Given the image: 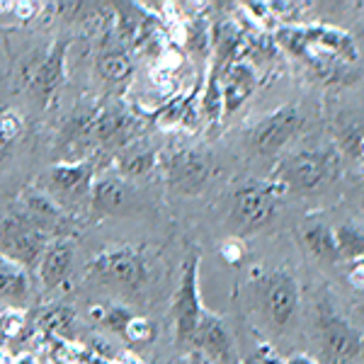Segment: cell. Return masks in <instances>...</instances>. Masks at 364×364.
Listing matches in <instances>:
<instances>
[{
	"mask_svg": "<svg viewBox=\"0 0 364 364\" xmlns=\"http://www.w3.org/2000/svg\"><path fill=\"white\" fill-rule=\"evenodd\" d=\"M287 54L311 70L323 85H352L362 78L360 46L355 37L331 25H294L274 34Z\"/></svg>",
	"mask_w": 364,
	"mask_h": 364,
	"instance_id": "1",
	"label": "cell"
},
{
	"mask_svg": "<svg viewBox=\"0 0 364 364\" xmlns=\"http://www.w3.org/2000/svg\"><path fill=\"white\" fill-rule=\"evenodd\" d=\"M250 289L255 309L272 331L284 333L296 321L301 306V287L287 267L255 269L250 274Z\"/></svg>",
	"mask_w": 364,
	"mask_h": 364,
	"instance_id": "2",
	"label": "cell"
},
{
	"mask_svg": "<svg viewBox=\"0 0 364 364\" xmlns=\"http://www.w3.org/2000/svg\"><path fill=\"white\" fill-rule=\"evenodd\" d=\"M85 277L122 294H139L151 282V260L144 248H105L85 262Z\"/></svg>",
	"mask_w": 364,
	"mask_h": 364,
	"instance_id": "3",
	"label": "cell"
},
{
	"mask_svg": "<svg viewBox=\"0 0 364 364\" xmlns=\"http://www.w3.org/2000/svg\"><path fill=\"white\" fill-rule=\"evenodd\" d=\"M340 154L333 146H314L287 156L274 173V185L279 190L314 192L326 182L338 180Z\"/></svg>",
	"mask_w": 364,
	"mask_h": 364,
	"instance_id": "4",
	"label": "cell"
},
{
	"mask_svg": "<svg viewBox=\"0 0 364 364\" xmlns=\"http://www.w3.org/2000/svg\"><path fill=\"white\" fill-rule=\"evenodd\" d=\"M95 166L87 161H63L54 163L39 178L37 187L66 214L75 216L90 204Z\"/></svg>",
	"mask_w": 364,
	"mask_h": 364,
	"instance_id": "5",
	"label": "cell"
},
{
	"mask_svg": "<svg viewBox=\"0 0 364 364\" xmlns=\"http://www.w3.org/2000/svg\"><path fill=\"white\" fill-rule=\"evenodd\" d=\"M314 333L321 357L331 364H345L364 352V333L340 316L328 299H318L314 311Z\"/></svg>",
	"mask_w": 364,
	"mask_h": 364,
	"instance_id": "6",
	"label": "cell"
},
{
	"mask_svg": "<svg viewBox=\"0 0 364 364\" xmlns=\"http://www.w3.org/2000/svg\"><path fill=\"white\" fill-rule=\"evenodd\" d=\"M304 112L296 102L279 105L277 109L267 114H260L252 119L243 132V144L252 156H277L284 151V146L304 129Z\"/></svg>",
	"mask_w": 364,
	"mask_h": 364,
	"instance_id": "7",
	"label": "cell"
},
{
	"mask_svg": "<svg viewBox=\"0 0 364 364\" xmlns=\"http://www.w3.org/2000/svg\"><path fill=\"white\" fill-rule=\"evenodd\" d=\"M279 187L274 182L248 180L238 185L231 195V209H228V221L238 236H250V233L265 228L272 221L277 211Z\"/></svg>",
	"mask_w": 364,
	"mask_h": 364,
	"instance_id": "8",
	"label": "cell"
},
{
	"mask_svg": "<svg viewBox=\"0 0 364 364\" xmlns=\"http://www.w3.org/2000/svg\"><path fill=\"white\" fill-rule=\"evenodd\" d=\"M204 314L202 291H199V250H190L182 262L180 287L173 296V323L175 338L180 345L192 343L199 318Z\"/></svg>",
	"mask_w": 364,
	"mask_h": 364,
	"instance_id": "9",
	"label": "cell"
},
{
	"mask_svg": "<svg viewBox=\"0 0 364 364\" xmlns=\"http://www.w3.org/2000/svg\"><path fill=\"white\" fill-rule=\"evenodd\" d=\"M216 166L202 149H178L163 158L166 182L180 195H199L214 178Z\"/></svg>",
	"mask_w": 364,
	"mask_h": 364,
	"instance_id": "10",
	"label": "cell"
},
{
	"mask_svg": "<svg viewBox=\"0 0 364 364\" xmlns=\"http://www.w3.org/2000/svg\"><path fill=\"white\" fill-rule=\"evenodd\" d=\"M49 238L32 228L15 211L0 219V255L22 269H37Z\"/></svg>",
	"mask_w": 364,
	"mask_h": 364,
	"instance_id": "11",
	"label": "cell"
},
{
	"mask_svg": "<svg viewBox=\"0 0 364 364\" xmlns=\"http://www.w3.org/2000/svg\"><path fill=\"white\" fill-rule=\"evenodd\" d=\"M15 214L22 216L29 226L37 228L49 240L70 238V233H73V216L51 202L39 187H29L22 192L17 199Z\"/></svg>",
	"mask_w": 364,
	"mask_h": 364,
	"instance_id": "12",
	"label": "cell"
},
{
	"mask_svg": "<svg viewBox=\"0 0 364 364\" xmlns=\"http://www.w3.org/2000/svg\"><path fill=\"white\" fill-rule=\"evenodd\" d=\"M66 49H68L66 39L51 44V49L42 56V61L27 73L29 95H32V100L42 109H49L51 105H54L58 90H61V85H63V73H66Z\"/></svg>",
	"mask_w": 364,
	"mask_h": 364,
	"instance_id": "13",
	"label": "cell"
},
{
	"mask_svg": "<svg viewBox=\"0 0 364 364\" xmlns=\"http://www.w3.org/2000/svg\"><path fill=\"white\" fill-rule=\"evenodd\" d=\"M190 345L204 357V362H209V364H240L236 343H233V336H231V331H228L226 321L209 309H204L202 318H199V326L195 331V338H192Z\"/></svg>",
	"mask_w": 364,
	"mask_h": 364,
	"instance_id": "14",
	"label": "cell"
},
{
	"mask_svg": "<svg viewBox=\"0 0 364 364\" xmlns=\"http://www.w3.org/2000/svg\"><path fill=\"white\" fill-rule=\"evenodd\" d=\"M136 187L117 173L100 175L92 182L90 209L95 216H127L136 211Z\"/></svg>",
	"mask_w": 364,
	"mask_h": 364,
	"instance_id": "15",
	"label": "cell"
},
{
	"mask_svg": "<svg viewBox=\"0 0 364 364\" xmlns=\"http://www.w3.org/2000/svg\"><path fill=\"white\" fill-rule=\"evenodd\" d=\"M221 87V109L224 117H231L233 112H238L245 102L250 100V95L257 87V70L255 66L245 61L231 63L219 78Z\"/></svg>",
	"mask_w": 364,
	"mask_h": 364,
	"instance_id": "16",
	"label": "cell"
},
{
	"mask_svg": "<svg viewBox=\"0 0 364 364\" xmlns=\"http://www.w3.org/2000/svg\"><path fill=\"white\" fill-rule=\"evenodd\" d=\"M73 255H75L73 238L49 240L42 260H39V265H37V277L46 291L58 289V287L66 282V277L70 274V267H73Z\"/></svg>",
	"mask_w": 364,
	"mask_h": 364,
	"instance_id": "17",
	"label": "cell"
},
{
	"mask_svg": "<svg viewBox=\"0 0 364 364\" xmlns=\"http://www.w3.org/2000/svg\"><path fill=\"white\" fill-rule=\"evenodd\" d=\"M134 132H136V122L124 107L109 105L105 109H97L92 136L102 146H124L134 136Z\"/></svg>",
	"mask_w": 364,
	"mask_h": 364,
	"instance_id": "18",
	"label": "cell"
},
{
	"mask_svg": "<svg viewBox=\"0 0 364 364\" xmlns=\"http://www.w3.org/2000/svg\"><path fill=\"white\" fill-rule=\"evenodd\" d=\"M301 243L311 257H316L318 262H340L338 257V245H336V231L318 219H309L301 226Z\"/></svg>",
	"mask_w": 364,
	"mask_h": 364,
	"instance_id": "19",
	"label": "cell"
},
{
	"mask_svg": "<svg viewBox=\"0 0 364 364\" xmlns=\"http://www.w3.org/2000/svg\"><path fill=\"white\" fill-rule=\"evenodd\" d=\"M29 296H32L29 272L0 255V301L10 304V309H15L25 304Z\"/></svg>",
	"mask_w": 364,
	"mask_h": 364,
	"instance_id": "20",
	"label": "cell"
},
{
	"mask_svg": "<svg viewBox=\"0 0 364 364\" xmlns=\"http://www.w3.org/2000/svg\"><path fill=\"white\" fill-rule=\"evenodd\" d=\"M97 73L105 83L109 85H122L127 83L129 78L134 75V63L129 58L127 51L122 49H107L97 56Z\"/></svg>",
	"mask_w": 364,
	"mask_h": 364,
	"instance_id": "21",
	"label": "cell"
},
{
	"mask_svg": "<svg viewBox=\"0 0 364 364\" xmlns=\"http://www.w3.org/2000/svg\"><path fill=\"white\" fill-rule=\"evenodd\" d=\"M336 231V245H338V257L345 262H357L364 260V226L357 221H345Z\"/></svg>",
	"mask_w": 364,
	"mask_h": 364,
	"instance_id": "22",
	"label": "cell"
},
{
	"mask_svg": "<svg viewBox=\"0 0 364 364\" xmlns=\"http://www.w3.org/2000/svg\"><path fill=\"white\" fill-rule=\"evenodd\" d=\"M156 154L151 149H136V146H132V149H127L124 154L119 156V161H117V166H119V175L124 180H136V178H144V175H149L151 170L156 168Z\"/></svg>",
	"mask_w": 364,
	"mask_h": 364,
	"instance_id": "23",
	"label": "cell"
},
{
	"mask_svg": "<svg viewBox=\"0 0 364 364\" xmlns=\"http://www.w3.org/2000/svg\"><path fill=\"white\" fill-rule=\"evenodd\" d=\"M25 134V119L13 109L0 112V158H5L15 149V144Z\"/></svg>",
	"mask_w": 364,
	"mask_h": 364,
	"instance_id": "24",
	"label": "cell"
},
{
	"mask_svg": "<svg viewBox=\"0 0 364 364\" xmlns=\"http://www.w3.org/2000/svg\"><path fill=\"white\" fill-rule=\"evenodd\" d=\"M90 316L92 321L100 323V326L109 328V331L114 333H124L127 323L132 321V311H129L127 306H117V304H105V306H97V309H90Z\"/></svg>",
	"mask_w": 364,
	"mask_h": 364,
	"instance_id": "25",
	"label": "cell"
},
{
	"mask_svg": "<svg viewBox=\"0 0 364 364\" xmlns=\"http://www.w3.org/2000/svg\"><path fill=\"white\" fill-rule=\"evenodd\" d=\"M340 144L345 146L348 151H352V156L357 158V161L364 163V129L362 124H357V122H345V124H340Z\"/></svg>",
	"mask_w": 364,
	"mask_h": 364,
	"instance_id": "26",
	"label": "cell"
},
{
	"mask_svg": "<svg viewBox=\"0 0 364 364\" xmlns=\"http://www.w3.org/2000/svg\"><path fill=\"white\" fill-rule=\"evenodd\" d=\"M154 336H156V326L149 318H141V316H132V321L127 323L124 333H122V338L129 340L132 345L151 343Z\"/></svg>",
	"mask_w": 364,
	"mask_h": 364,
	"instance_id": "27",
	"label": "cell"
},
{
	"mask_svg": "<svg viewBox=\"0 0 364 364\" xmlns=\"http://www.w3.org/2000/svg\"><path fill=\"white\" fill-rule=\"evenodd\" d=\"M240 364H284L279 352L267 343V340H257L255 348L240 360Z\"/></svg>",
	"mask_w": 364,
	"mask_h": 364,
	"instance_id": "28",
	"label": "cell"
},
{
	"mask_svg": "<svg viewBox=\"0 0 364 364\" xmlns=\"http://www.w3.org/2000/svg\"><path fill=\"white\" fill-rule=\"evenodd\" d=\"M22 326H25V316L17 309H5L3 314H0V336H5V338L20 336Z\"/></svg>",
	"mask_w": 364,
	"mask_h": 364,
	"instance_id": "29",
	"label": "cell"
},
{
	"mask_svg": "<svg viewBox=\"0 0 364 364\" xmlns=\"http://www.w3.org/2000/svg\"><path fill=\"white\" fill-rule=\"evenodd\" d=\"M221 257L226 262H240L243 260V243L238 238H228L224 245H221Z\"/></svg>",
	"mask_w": 364,
	"mask_h": 364,
	"instance_id": "30",
	"label": "cell"
},
{
	"mask_svg": "<svg viewBox=\"0 0 364 364\" xmlns=\"http://www.w3.org/2000/svg\"><path fill=\"white\" fill-rule=\"evenodd\" d=\"M348 282L355 287V289L364 291V260L352 262L350 269H348Z\"/></svg>",
	"mask_w": 364,
	"mask_h": 364,
	"instance_id": "31",
	"label": "cell"
},
{
	"mask_svg": "<svg viewBox=\"0 0 364 364\" xmlns=\"http://www.w3.org/2000/svg\"><path fill=\"white\" fill-rule=\"evenodd\" d=\"M284 364H323L318 360H314L311 355H306V352H296V355H291V357H287Z\"/></svg>",
	"mask_w": 364,
	"mask_h": 364,
	"instance_id": "32",
	"label": "cell"
},
{
	"mask_svg": "<svg viewBox=\"0 0 364 364\" xmlns=\"http://www.w3.org/2000/svg\"><path fill=\"white\" fill-rule=\"evenodd\" d=\"M13 364H37V362H34V357L22 355V357H17V360H13Z\"/></svg>",
	"mask_w": 364,
	"mask_h": 364,
	"instance_id": "33",
	"label": "cell"
},
{
	"mask_svg": "<svg viewBox=\"0 0 364 364\" xmlns=\"http://www.w3.org/2000/svg\"><path fill=\"white\" fill-rule=\"evenodd\" d=\"M0 364H13V360H10V355H5L3 350H0Z\"/></svg>",
	"mask_w": 364,
	"mask_h": 364,
	"instance_id": "34",
	"label": "cell"
},
{
	"mask_svg": "<svg viewBox=\"0 0 364 364\" xmlns=\"http://www.w3.org/2000/svg\"><path fill=\"white\" fill-rule=\"evenodd\" d=\"M202 364H209V362H204V360H202Z\"/></svg>",
	"mask_w": 364,
	"mask_h": 364,
	"instance_id": "35",
	"label": "cell"
}]
</instances>
